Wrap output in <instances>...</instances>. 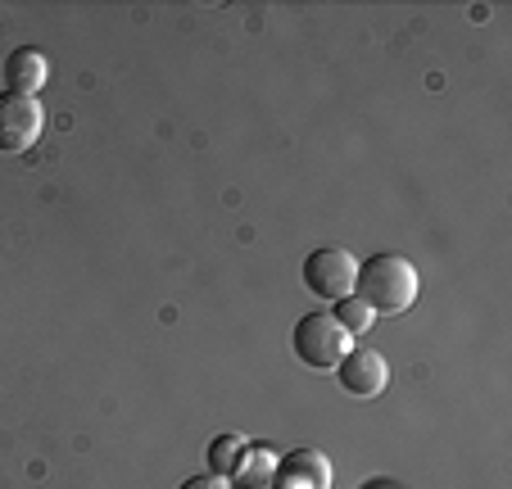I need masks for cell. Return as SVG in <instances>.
Segmentation results:
<instances>
[{
	"mask_svg": "<svg viewBox=\"0 0 512 489\" xmlns=\"http://www.w3.org/2000/svg\"><path fill=\"white\" fill-rule=\"evenodd\" d=\"M331 317H336V322L345 326L349 336H363V331H368V326H372V317H377V313H372V308L363 304V299H358V295H349V299H340V304H336V313H331Z\"/></svg>",
	"mask_w": 512,
	"mask_h": 489,
	"instance_id": "cell-10",
	"label": "cell"
},
{
	"mask_svg": "<svg viewBox=\"0 0 512 489\" xmlns=\"http://www.w3.org/2000/svg\"><path fill=\"white\" fill-rule=\"evenodd\" d=\"M354 290L372 313H408L417 304V268L404 254H372L358 263Z\"/></svg>",
	"mask_w": 512,
	"mask_h": 489,
	"instance_id": "cell-1",
	"label": "cell"
},
{
	"mask_svg": "<svg viewBox=\"0 0 512 489\" xmlns=\"http://www.w3.org/2000/svg\"><path fill=\"white\" fill-rule=\"evenodd\" d=\"M277 489H331V462L318 449H295L272 471Z\"/></svg>",
	"mask_w": 512,
	"mask_h": 489,
	"instance_id": "cell-6",
	"label": "cell"
},
{
	"mask_svg": "<svg viewBox=\"0 0 512 489\" xmlns=\"http://www.w3.org/2000/svg\"><path fill=\"white\" fill-rule=\"evenodd\" d=\"M177 489H232V480H227V476H213V471H209V476H186Z\"/></svg>",
	"mask_w": 512,
	"mask_h": 489,
	"instance_id": "cell-11",
	"label": "cell"
},
{
	"mask_svg": "<svg viewBox=\"0 0 512 489\" xmlns=\"http://www.w3.org/2000/svg\"><path fill=\"white\" fill-rule=\"evenodd\" d=\"M358 281V259L345 250V245H322L304 259V286L313 290L318 299H349Z\"/></svg>",
	"mask_w": 512,
	"mask_h": 489,
	"instance_id": "cell-3",
	"label": "cell"
},
{
	"mask_svg": "<svg viewBox=\"0 0 512 489\" xmlns=\"http://www.w3.org/2000/svg\"><path fill=\"white\" fill-rule=\"evenodd\" d=\"M336 381L345 385L354 399H377V394L386 390V381H390V363L377 354V349L354 345V349H349V354L336 363Z\"/></svg>",
	"mask_w": 512,
	"mask_h": 489,
	"instance_id": "cell-5",
	"label": "cell"
},
{
	"mask_svg": "<svg viewBox=\"0 0 512 489\" xmlns=\"http://www.w3.org/2000/svg\"><path fill=\"white\" fill-rule=\"evenodd\" d=\"M41 127H46V109L37 96L0 91V154H28L41 141Z\"/></svg>",
	"mask_w": 512,
	"mask_h": 489,
	"instance_id": "cell-4",
	"label": "cell"
},
{
	"mask_svg": "<svg viewBox=\"0 0 512 489\" xmlns=\"http://www.w3.org/2000/svg\"><path fill=\"white\" fill-rule=\"evenodd\" d=\"M241 453H245L241 435H218V440L209 444V471H213V476H227V480H232V471L241 467Z\"/></svg>",
	"mask_w": 512,
	"mask_h": 489,
	"instance_id": "cell-9",
	"label": "cell"
},
{
	"mask_svg": "<svg viewBox=\"0 0 512 489\" xmlns=\"http://www.w3.org/2000/svg\"><path fill=\"white\" fill-rule=\"evenodd\" d=\"M46 77H50V64L37 46H19L5 59V87L19 91V96H37L46 87Z\"/></svg>",
	"mask_w": 512,
	"mask_h": 489,
	"instance_id": "cell-7",
	"label": "cell"
},
{
	"mask_svg": "<svg viewBox=\"0 0 512 489\" xmlns=\"http://www.w3.org/2000/svg\"><path fill=\"white\" fill-rule=\"evenodd\" d=\"M290 345H295V358L313 372H336V363L354 349V336H349L345 326L336 322L331 313H304L290 331Z\"/></svg>",
	"mask_w": 512,
	"mask_h": 489,
	"instance_id": "cell-2",
	"label": "cell"
},
{
	"mask_svg": "<svg viewBox=\"0 0 512 489\" xmlns=\"http://www.w3.org/2000/svg\"><path fill=\"white\" fill-rule=\"evenodd\" d=\"M272 471H277V453L268 449V444H245V453H241V467L232 471V489H268V480H272Z\"/></svg>",
	"mask_w": 512,
	"mask_h": 489,
	"instance_id": "cell-8",
	"label": "cell"
}]
</instances>
